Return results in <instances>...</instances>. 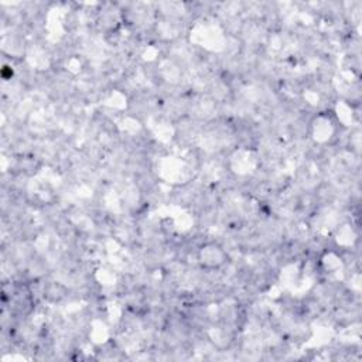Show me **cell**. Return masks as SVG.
<instances>
[{"label":"cell","instance_id":"obj_1","mask_svg":"<svg viewBox=\"0 0 362 362\" xmlns=\"http://www.w3.org/2000/svg\"><path fill=\"white\" fill-rule=\"evenodd\" d=\"M195 259L201 269L214 272V270L222 269L228 263V253L222 245H219L218 242L209 240L198 246Z\"/></svg>","mask_w":362,"mask_h":362}]
</instances>
